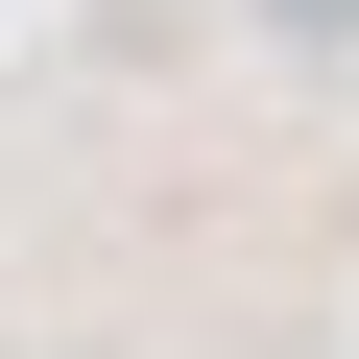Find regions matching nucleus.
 <instances>
[{
	"label": "nucleus",
	"mask_w": 359,
	"mask_h": 359,
	"mask_svg": "<svg viewBox=\"0 0 359 359\" xmlns=\"http://www.w3.org/2000/svg\"><path fill=\"white\" fill-rule=\"evenodd\" d=\"M264 48H311V72H335V48H359V0H264Z\"/></svg>",
	"instance_id": "f257e3e1"
}]
</instances>
